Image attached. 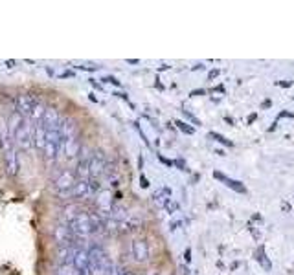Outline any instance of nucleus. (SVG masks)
I'll return each instance as SVG.
<instances>
[{"instance_id": "38", "label": "nucleus", "mask_w": 294, "mask_h": 275, "mask_svg": "<svg viewBox=\"0 0 294 275\" xmlns=\"http://www.w3.org/2000/svg\"><path fill=\"white\" fill-rule=\"evenodd\" d=\"M90 84H92L94 88H100V90H101V84H97V81H96V79H90Z\"/></svg>"}, {"instance_id": "35", "label": "nucleus", "mask_w": 294, "mask_h": 275, "mask_svg": "<svg viewBox=\"0 0 294 275\" xmlns=\"http://www.w3.org/2000/svg\"><path fill=\"white\" fill-rule=\"evenodd\" d=\"M280 87H285V88H289V87H292V81H280Z\"/></svg>"}, {"instance_id": "15", "label": "nucleus", "mask_w": 294, "mask_h": 275, "mask_svg": "<svg viewBox=\"0 0 294 275\" xmlns=\"http://www.w3.org/2000/svg\"><path fill=\"white\" fill-rule=\"evenodd\" d=\"M75 249H77V248H74V246H66V248H59L57 249V262L61 264V266L74 264Z\"/></svg>"}, {"instance_id": "42", "label": "nucleus", "mask_w": 294, "mask_h": 275, "mask_svg": "<svg viewBox=\"0 0 294 275\" xmlns=\"http://www.w3.org/2000/svg\"><path fill=\"white\" fill-rule=\"evenodd\" d=\"M180 270H182V275H189V270H188V268H186V266H182V268H180Z\"/></svg>"}, {"instance_id": "16", "label": "nucleus", "mask_w": 294, "mask_h": 275, "mask_svg": "<svg viewBox=\"0 0 294 275\" xmlns=\"http://www.w3.org/2000/svg\"><path fill=\"white\" fill-rule=\"evenodd\" d=\"M70 197L74 198H85V197H90V185H88V180H77L72 189Z\"/></svg>"}, {"instance_id": "22", "label": "nucleus", "mask_w": 294, "mask_h": 275, "mask_svg": "<svg viewBox=\"0 0 294 275\" xmlns=\"http://www.w3.org/2000/svg\"><path fill=\"white\" fill-rule=\"evenodd\" d=\"M175 125H177V129H179V131H182L184 134H193V132H195L193 127H189L188 123H186V121H180V119H177Z\"/></svg>"}, {"instance_id": "24", "label": "nucleus", "mask_w": 294, "mask_h": 275, "mask_svg": "<svg viewBox=\"0 0 294 275\" xmlns=\"http://www.w3.org/2000/svg\"><path fill=\"white\" fill-rule=\"evenodd\" d=\"M182 112H184V116H186V118H189V121H193L195 125H202V123H201V119H199V118H195L193 114H189L188 110H182Z\"/></svg>"}, {"instance_id": "10", "label": "nucleus", "mask_w": 294, "mask_h": 275, "mask_svg": "<svg viewBox=\"0 0 294 275\" xmlns=\"http://www.w3.org/2000/svg\"><path fill=\"white\" fill-rule=\"evenodd\" d=\"M79 151H81V143H79L77 136H68V138H65V143H63V154H65L66 160H74V158H77Z\"/></svg>"}, {"instance_id": "47", "label": "nucleus", "mask_w": 294, "mask_h": 275, "mask_svg": "<svg viewBox=\"0 0 294 275\" xmlns=\"http://www.w3.org/2000/svg\"><path fill=\"white\" fill-rule=\"evenodd\" d=\"M151 275H158V273H151Z\"/></svg>"}, {"instance_id": "12", "label": "nucleus", "mask_w": 294, "mask_h": 275, "mask_svg": "<svg viewBox=\"0 0 294 275\" xmlns=\"http://www.w3.org/2000/svg\"><path fill=\"white\" fill-rule=\"evenodd\" d=\"M61 121L63 118L59 116V110L55 107H46V112H44V118H43V125L46 129H59L61 127Z\"/></svg>"}, {"instance_id": "17", "label": "nucleus", "mask_w": 294, "mask_h": 275, "mask_svg": "<svg viewBox=\"0 0 294 275\" xmlns=\"http://www.w3.org/2000/svg\"><path fill=\"white\" fill-rule=\"evenodd\" d=\"M254 259L261 264V268H263L265 271H270L272 270V262H270V259L267 257V253H265V248L263 246H258V249L254 251Z\"/></svg>"}, {"instance_id": "32", "label": "nucleus", "mask_w": 294, "mask_h": 275, "mask_svg": "<svg viewBox=\"0 0 294 275\" xmlns=\"http://www.w3.org/2000/svg\"><path fill=\"white\" fill-rule=\"evenodd\" d=\"M270 105H272V101H270V99H265L263 103H261V109H270Z\"/></svg>"}, {"instance_id": "19", "label": "nucleus", "mask_w": 294, "mask_h": 275, "mask_svg": "<svg viewBox=\"0 0 294 275\" xmlns=\"http://www.w3.org/2000/svg\"><path fill=\"white\" fill-rule=\"evenodd\" d=\"M63 217H65V220H66V224H70L72 220L75 219V217H77L79 213H81V209H79L77 205H74V204H70V205H66L65 209H63Z\"/></svg>"}, {"instance_id": "44", "label": "nucleus", "mask_w": 294, "mask_h": 275, "mask_svg": "<svg viewBox=\"0 0 294 275\" xmlns=\"http://www.w3.org/2000/svg\"><path fill=\"white\" fill-rule=\"evenodd\" d=\"M0 149H4V138H2V134H0Z\"/></svg>"}, {"instance_id": "11", "label": "nucleus", "mask_w": 294, "mask_h": 275, "mask_svg": "<svg viewBox=\"0 0 294 275\" xmlns=\"http://www.w3.org/2000/svg\"><path fill=\"white\" fill-rule=\"evenodd\" d=\"M213 178L219 180V182H223L224 185H226V187H230V189H232V191L241 193V195H245V193H246L245 183H243L241 180H233V178H230L228 175H223L221 171H215V173H213Z\"/></svg>"}, {"instance_id": "31", "label": "nucleus", "mask_w": 294, "mask_h": 275, "mask_svg": "<svg viewBox=\"0 0 294 275\" xmlns=\"http://www.w3.org/2000/svg\"><path fill=\"white\" fill-rule=\"evenodd\" d=\"M184 261H186V262L191 261V248H188V249L184 251Z\"/></svg>"}, {"instance_id": "8", "label": "nucleus", "mask_w": 294, "mask_h": 275, "mask_svg": "<svg viewBox=\"0 0 294 275\" xmlns=\"http://www.w3.org/2000/svg\"><path fill=\"white\" fill-rule=\"evenodd\" d=\"M107 156L103 151H96L90 160V178H100L101 175H105L107 171Z\"/></svg>"}, {"instance_id": "25", "label": "nucleus", "mask_w": 294, "mask_h": 275, "mask_svg": "<svg viewBox=\"0 0 294 275\" xmlns=\"http://www.w3.org/2000/svg\"><path fill=\"white\" fill-rule=\"evenodd\" d=\"M132 125H134V129H136V131H138V134H140L142 140L145 141V145H149V141H147V138H145V134H144V132H142V129H140V123H132Z\"/></svg>"}, {"instance_id": "45", "label": "nucleus", "mask_w": 294, "mask_h": 275, "mask_svg": "<svg viewBox=\"0 0 294 275\" xmlns=\"http://www.w3.org/2000/svg\"><path fill=\"white\" fill-rule=\"evenodd\" d=\"M13 65H15V61H6V66H9V68H11Z\"/></svg>"}, {"instance_id": "26", "label": "nucleus", "mask_w": 294, "mask_h": 275, "mask_svg": "<svg viewBox=\"0 0 294 275\" xmlns=\"http://www.w3.org/2000/svg\"><path fill=\"white\" fill-rule=\"evenodd\" d=\"M175 167H179L180 171H188V165H186L184 160H175Z\"/></svg>"}, {"instance_id": "21", "label": "nucleus", "mask_w": 294, "mask_h": 275, "mask_svg": "<svg viewBox=\"0 0 294 275\" xmlns=\"http://www.w3.org/2000/svg\"><path fill=\"white\" fill-rule=\"evenodd\" d=\"M57 275H79V271L74 268V264H66V266H59Z\"/></svg>"}, {"instance_id": "23", "label": "nucleus", "mask_w": 294, "mask_h": 275, "mask_svg": "<svg viewBox=\"0 0 294 275\" xmlns=\"http://www.w3.org/2000/svg\"><path fill=\"white\" fill-rule=\"evenodd\" d=\"M103 83H110V84H114V87H120V81L116 77H112V75H107V77L101 79Z\"/></svg>"}, {"instance_id": "34", "label": "nucleus", "mask_w": 294, "mask_h": 275, "mask_svg": "<svg viewBox=\"0 0 294 275\" xmlns=\"http://www.w3.org/2000/svg\"><path fill=\"white\" fill-rule=\"evenodd\" d=\"M256 118H258V114H250V116H248V118H246V123H248V125H250L252 121H256Z\"/></svg>"}, {"instance_id": "43", "label": "nucleus", "mask_w": 294, "mask_h": 275, "mask_svg": "<svg viewBox=\"0 0 294 275\" xmlns=\"http://www.w3.org/2000/svg\"><path fill=\"white\" fill-rule=\"evenodd\" d=\"M215 154H219V156H226V153H224V151H221V149H217Z\"/></svg>"}, {"instance_id": "20", "label": "nucleus", "mask_w": 294, "mask_h": 275, "mask_svg": "<svg viewBox=\"0 0 294 275\" xmlns=\"http://www.w3.org/2000/svg\"><path fill=\"white\" fill-rule=\"evenodd\" d=\"M208 138H213L215 141H219V143L226 145V147H233V141L228 140V138H224V136L219 134V132H210V134H208Z\"/></svg>"}, {"instance_id": "18", "label": "nucleus", "mask_w": 294, "mask_h": 275, "mask_svg": "<svg viewBox=\"0 0 294 275\" xmlns=\"http://www.w3.org/2000/svg\"><path fill=\"white\" fill-rule=\"evenodd\" d=\"M142 226V220L138 217H127V219L120 222V233H129V231H134L138 227Z\"/></svg>"}, {"instance_id": "33", "label": "nucleus", "mask_w": 294, "mask_h": 275, "mask_svg": "<svg viewBox=\"0 0 294 275\" xmlns=\"http://www.w3.org/2000/svg\"><path fill=\"white\" fill-rule=\"evenodd\" d=\"M114 96L116 97H122V99H125V101H129V97H127V94H125V92H116Z\"/></svg>"}, {"instance_id": "5", "label": "nucleus", "mask_w": 294, "mask_h": 275, "mask_svg": "<svg viewBox=\"0 0 294 275\" xmlns=\"http://www.w3.org/2000/svg\"><path fill=\"white\" fill-rule=\"evenodd\" d=\"M96 207H97V213L103 217V219H109L112 209H114V198H112V193L110 191H100L96 195Z\"/></svg>"}, {"instance_id": "40", "label": "nucleus", "mask_w": 294, "mask_h": 275, "mask_svg": "<svg viewBox=\"0 0 294 275\" xmlns=\"http://www.w3.org/2000/svg\"><path fill=\"white\" fill-rule=\"evenodd\" d=\"M127 62L129 65H138L140 61H138V59H127Z\"/></svg>"}, {"instance_id": "6", "label": "nucleus", "mask_w": 294, "mask_h": 275, "mask_svg": "<svg viewBox=\"0 0 294 275\" xmlns=\"http://www.w3.org/2000/svg\"><path fill=\"white\" fill-rule=\"evenodd\" d=\"M6 154H4V162H6V173H8L11 178L18 175V171H21V160H18V154L15 151V147L11 143L6 145L4 147Z\"/></svg>"}, {"instance_id": "29", "label": "nucleus", "mask_w": 294, "mask_h": 275, "mask_svg": "<svg viewBox=\"0 0 294 275\" xmlns=\"http://www.w3.org/2000/svg\"><path fill=\"white\" fill-rule=\"evenodd\" d=\"M158 160H160L162 163H166L167 167H173V165H175V162H171V160H167V158H164V156H158Z\"/></svg>"}, {"instance_id": "2", "label": "nucleus", "mask_w": 294, "mask_h": 275, "mask_svg": "<svg viewBox=\"0 0 294 275\" xmlns=\"http://www.w3.org/2000/svg\"><path fill=\"white\" fill-rule=\"evenodd\" d=\"M52 239L53 242L59 246V248H66V246H74V248H79L77 242H83L81 239L74 235V231L70 229L68 224H57V226L52 229Z\"/></svg>"}, {"instance_id": "1", "label": "nucleus", "mask_w": 294, "mask_h": 275, "mask_svg": "<svg viewBox=\"0 0 294 275\" xmlns=\"http://www.w3.org/2000/svg\"><path fill=\"white\" fill-rule=\"evenodd\" d=\"M68 226H70V229L74 231V235L81 240L88 239L90 235H96V227H94L92 219H90V213H88V211H81Z\"/></svg>"}, {"instance_id": "36", "label": "nucleus", "mask_w": 294, "mask_h": 275, "mask_svg": "<svg viewBox=\"0 0 294 275\" xmlns=\"http://www.w3.org/2000/svg\"><path fill=\"white\" fill-rule=\"evenodd\" d=\"M66 77H74V74H72V72H65V74L59 75V79H66Z\"/></svg>"}, {"instance_id": "7", "label": "nucleus", "mask_w": 294, "mask_h": 275, "mask_svg": "<svg viewBox=\"0 0 294 275\" xmlns=\"http://www.w3.org/2000/svg\"><path fill=\"white\" fill-rule=\"evenodd\" d=\"M11 141H13L21 151H30V149L33 147V129H31V125L26 123V125L13 136Z\"/></svg>"}, {"instance_id": "28", "label": "nucleus", "mask_w": 294, "mask_h": 275, "mask_svg": "<svg viewBox=\"0 0 294 275\" xmlns=\"http://www.w3.org/2000/svg\"><path fill=\"white\" fill-rule=\"evenodd\" d=\"M140 185H142V187H144V189H147V187H149V185H151V183H149V180L145 178L144 175L140 176Z\"/></svg>"}, {"instance_id": "46", "label": "nucleus", "mask_w": 294, "mask_h": 275, "mask_svg": "<svg viewBox=\"0 0 294 275\" xmlns=\"http://www.w3.org/2000/svg\"><path fill=\"white\" fill-rule=\"evenodd\" d=\"M123 275H134V273H132V271H125Z\"/></svg>"}, {"instance_id": "27", "label": "nucleus", "mask_w": 294, "mask_h": 275, "mask_svg": "<svg viewBox=\"0 0 294 275\" xmlns=\"http://www.w3.org/2000/svg\"><path fill=\"white\" fill-rule=\"evenodd\" d=\"M206 94V90H202V88H197V90H191L189 92V96L195 97V96H204Z\"/></svg>"}, {"instance_id": "37", "label": "nucleus", "mask_w": 294, "mask_h": 275, "mask_svg": "<svg viewBox=\"0 0 294 275\" xmlns=\"http://www.w3.org/2000/svg\"><path fill=\"white\" fill-rule=\"evenodd\" d=\"M179 226H182V222H180V220L173 222V224H171V231H175V229H177V227H179Z\"/></svg>"}, {"instance_id": "30", "label": "nucleus", "mask_w": 294, "mask_h": 275, "mask_svg": "<svg viewBox=\"0 0 294 275\" xmlns=\"http://www.w3.org/2000/svg\"><path fill=\"white\" fill-rule=\"evenodd\" d=\"M219 74H221V72H219V70H217V68H215V70H211L210 74H208V79H210V81H213V79H215V77H217V75H219Z\"/></svg>"}, {"instance_id": "39", "label": "nucleus", "mask_w": 294, "mask_h": 275, "mask_svg": "<svg viewBox=\"0 0 294 275\" xmlns=\"http://www.w3.org/2000/svg\"><path fill=\"white\" fill-rule=\"evenodd\" d=\"M202 68H204V66H202L201 62H199V65H195V66H191V70H202Z\"/></svg>"}, {"instance_id": "4", "label": "nucleus", "mask_w": 294, "mask_h": 275, "mask_svg": "<svg viewBox=\"0 0 294 275\" xmlns=\"http://www.w3.org/2000/svg\"><path fill=\"white\" fill-rule=\"evenodd\" d=\"M41 101L35 94H21V96L15 97V109L18 114H22L24 118H30L31 110L39 105Z\"/></svg>"}, {"instance_id": "41", "label": "nucleus", "mask_w": 294, "mask_h": 275, "mask_svg": "<svg viewBox=\"0 0 294 275\" xmlns=\"http://www.w3.org/2000/svg\"><path fill=\"white\" fill-rule=\"evenodd\" d=\"M213 92H224V87H223V84H219V87L213 88Z\"/></svg>"}, {"instance_id": "9", "label": "nucleus", "mask_w": 294, "mask_h": 275, "mask_svg": "<svg viewBox=\"0 0 294 275\" xmlns=\"http://www.w3.org/2000/svg\"><path fill=\"white\" fill-rule=\"evenodd\" d=\"M131 253H132V259L140 264L147 262L149 259V244H147V240L145 239H134L131 244Z\"/></svg>"}, {"instance_id": "14", "label": "nucleus", "mask_w": 294, "mask_h": 275, "mask_svg": "<svg viewBox=\"0 0 294 275\" xmlns=\"http://www.w3.org/2000/svg\"><path fill=\"white\" fill-rule=\"evenodd\" d=\"M26 118L22 116V114H18L17 110L15 112H11V116L8 118V127H9V138L13 140V136L17 134L18 131H21L24 125H26Z\"/></svg>"}, {"instance_id": "3", "label": "nucleus", "mask_w": 294, "mask_h": 275, "mask_svg": "<svg viewBox=\"0 0 294 275\" xmlns=\"http://www.w3.org/2000/svg\"><path fill=\"white\" fill-rule=\"evenodd\" d=\"M75 182H77V176H75V171L65 169L63 173H59V176L53 180V189L57 193L59 197H70L72 189H74Z\"/></svg>"}, {"instance_id": "13", "label": "nucleus", "mask_w": 294, "mask_h": 275, "mask_svg": "<svg viewBox=\"0 0 294 275\" xmlns=\"http://www.w3.org/2000/svg\"><path fill=\"white\" fill-rule=\"evenodd\" d=\"M46 138H48V134H46V127H44L43 123L33 125V147L39 153H43L44 147H46Z\"/></svg>"}]
</instances>
